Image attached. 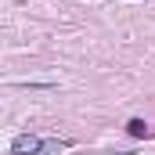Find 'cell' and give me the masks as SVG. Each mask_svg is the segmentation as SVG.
<instances>
[{"instance_id": "cell-1", "label": "cell", "mask_w": 155, "mask_h": 155, "mask_svg": "<svg viewBox=\"0 0 155 155\" xmlns=\"http://www.w3.org/2000/svg\"><path fill=\"white\" fill-rule=\"evenodd\" d=\"M40 152H47V141H40L33 134H22L11 141V155H40Z\"/></svg>"}, {"instance_id": "cell-2", "label": "cell", "mask_w": 155, "mask_h": 155, "mask_svg": "<svg viewBox=\"0 0 155 155\" xmlns=\"http://www.w3.org/2000/svg\"><path fill=\"white\" fill-rule=\"evenodd\" d=\"M126 130H130V137H148V123L144 119H130Z\"/></svg>"}]
</instances>
